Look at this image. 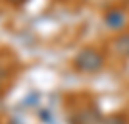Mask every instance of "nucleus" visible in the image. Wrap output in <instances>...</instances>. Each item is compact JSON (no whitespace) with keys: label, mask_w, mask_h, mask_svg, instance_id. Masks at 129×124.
<instances>
[{"label":"nucleus","mask_w":129,"mask_h":124,"mask_svg":"<svg viewBox=\"0 0 129 124\" xmlns=\"http://www.w3.org/2000/svg\"><path fill=\"white\" fill-rule=\"evenodd\" d=\"M102 56L94 49H83L75 56V66L81 72H96L102 68Z\"/></svg>","instance_id":"nucleus-1"}]
</instances>
